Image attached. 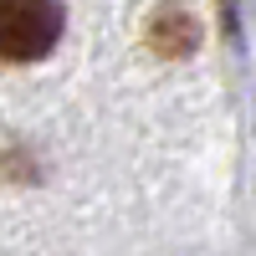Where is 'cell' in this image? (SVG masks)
Masks as SVG:
<instances>
[{
    "label": "cell",
    "instance_id": "obj_1",
    "mask_svg": "<svg viewBox=\"0 0 256 256\" xmlns=\"http://www.w3.org/2000/svg\"><path fill=\"white\" fill-rule=\"evenodd\" d=\"M67 26L62 0H0V62H41Z\"/></svg>",
    "mask_w": 256,
    "mask_h": 256
}]
</instances>
